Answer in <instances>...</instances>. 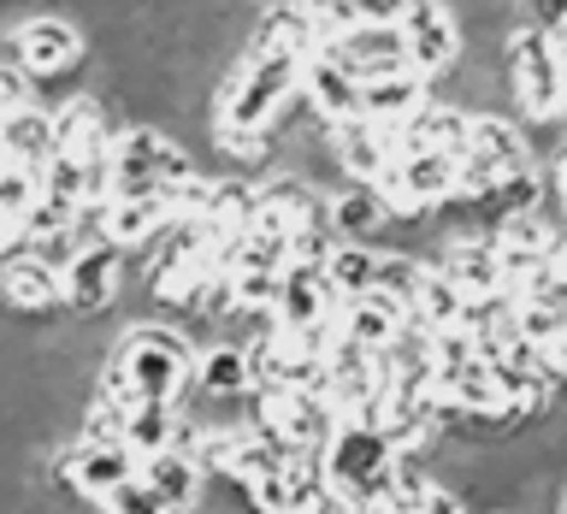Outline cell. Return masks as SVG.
<instances>
[{"label":"cell","instance_id":"12","mask_svg":"<svg viewBox=\"0 0 567 514\" xmlns=\"http://www.w3.org/2000/svg\"><path fill=\"white\" fill-rule=\"evenodd\" d=\"M343 296L331 290L326 266H284V284H278V331H308V326H331Z\"/></svg>","mask_w":567,"mask_h":514},{"label":"cell","instance_id":"28","mask_svg":"<svg viewBox=\"0 0 567 514\" xmlns=\"http://www.w3.org/2000/svg\"><path fill=\"white\" fill-rule=\"evenodd\" d=\"M301 12L313 18L319 24V35H326V42H337V35H349V30H361L367 18H361V7H354V0H296Z\"/></svg>","mask_w":567,"mask_h":514},{"label":"cell","instance_id":"7","mask_svg":"<svg viewBox=\"0 0 567 514\" xmlns=\"http://www.w3.org/2000/svg\"><path fill=\"white\" fill-rule=\"evenodd\" d=\"M12 60L24 65L35 83L65 78V71L83 60V30H78V18L48 12V7L24 12V18L12 24Z\"/></svg>","mask_w":567,"mask_h":514},{"label":"cell","instance_id":"32","mask_svg":"<svg viewBox=\"0 0 567 514\" xmlns=\"http://www.w3.org/2000/svg\"><path fill=\"white\" fill-rule=\"evenodd\" d=\"M425 514H473V508H467V496H461L455 485H437V479H432V496H425Z\"/></svg>","mask_w":567,"mask_h":514},{"label":"cell","instance_id":"15","mask_svg":"<svg viewBox=\"0 0 567 514\" xmlns=\"http://www.w3.org/2000/svg\"><path fill=\"white\" fill-rule=\"evenodd\" d=\"M414 326V313L402 308L396 296H384V290H367V296H349L343 308H337V331L349 337V343H361V349H390L396 337Z\"/></svg>","mask_w":567,"mask_h":514},{"label":"cell","instance_id":"9","mask_svg":"<svg viewBox=\"0 0 567 514\" xmlns=\"http://www.w3.org/2000/svg\"><path fill=\"white\" fill-rule=\"evenodd\" d=\"M326 148H331V166L349 177V184H379V177L396 166V131L379 119H367V113H354V119H337L326 124Z\"/></svg>","mask_w":567,"mask_h":514},{"label":"cell","instance_id":"34","mask_svg":"<svg viewBox=\"0 0 567 514\" xmlns=\"http://www.w3.org/2000/svg\"><path fill=\"white\" fill-rule=\"evenodd\" d=\"M556 42H561V53H567V35H556Z\"/></svg>","mask_w":567,"mask_h":514},{"label":"cell","instance_id":"13","mask_svg":"<svg viewBox=\"0 0 567 514\" xmlns=\"http://www.w3.org/2000/svg\"><path fill=\"white\" fill-rule=\"evenodd\" d=\"M301 101H308V106H313V119H326V124L361 113V78H354V71L337 60V48H331V42L319 48L308 65H301Z\"/></svg>","mask_w":567,"mask_h":514},{"label":"cell","instance_id":"4","mask_svg":"<svg viewBox=\"0 0 567 514\" xmlns=\"http://www.w3.org/2000/svg\"><path fill=\"white\" fill-rule=\"evenodd\" d=\"M106 166H113V195H177L189 177H202V166H195V154L184 142L172 131H159V124H142V119L113 136Z\"/></svg>","mask_w":567,"mask_h":514},{"label":"cell","instance_id":"3","mask_svg":"<svg viewBox=\"0 0 567 514\" xmlns=\"http://www.w3.org/2000/svg\"><path fill=\"white\" fill-rule=\"evenodd\" d=\"M402 450L379 432V420H343L326 443V485L343 496L354 514H379V503L396 485Z\"/></svg>","mask_w":567,"mask_h":514},{"label":"cell","instance_id":"17","mask_svg":"<svg viewBox=\"0 0 567 514\" xmlns=\"http://www.w3.org/2000/svg\"><path fill=\"white\" fill-rule=\"evenodd\" d=\"M326 219H331V230H337L343 243H379V248H384L390 225H396V213L384 207L379 184H349V189L326 195Z\"/></svg>","mask_w":567,"mask_h":514},{"label":"cell","instance_id":"23","mask_svg":"<svg viewBox=\"0 0 567 514\" xmlns=\"http://www.w3.org/2000/svg\"><path fill=\"white\" fill-rule=\"evenodd\" d=\"M396 148H467V113L432 95L408 124H396Z\"/></svg>","mask_w":567,"mask_h":514},{"label":"cell","instance_id":"33","mask_svg":"<svg viewBox=\"0 0 567 514\" xmlns=\"http://www.w3.org/2000/svg\"><path fill=\"white\" fill-rule=\"evenodd\" d=\"M544 367H549V372H556V379L567 384V331H561V337H556V343H549V349H544Z\"/></svg>","mask_w":567,"mask_h":514},{"label":"cell","instance_id":"11","mask_svg":"<svg viewBox=\"0 0 567 514\" xmlns=\"http://www.w3.org/2000/svg\"><path fill=\"white\" fill-rule=\"evenodd\" d=\"M0 301H7L12 313H24V319L53 313L65 301V273H53L30 243H18L12 255H0Z\"/></svg>","mask_w":567,"mask_h":514},{"label":"cell","instance_id":"21","mask_svg":"<svg viewBox=\"0 0 567 514\" xmlns=\"http://www.w3.org/2000/svg\"><path fill=\"white\" fill-rule=\"evenodd\" d=\"M491 243L503 248L508 260H549L556 248L567 243V230L549 219L544 207H520V213H503L491 219Z\"/></svg>","mask_w":567,"mask_h":514},{"label":"cell","instance_id":"19","mask_svg":"<svg viewBox=\"0 0 567 514\" xmlns=\"http://www.w3.org/2000/svg\"><path fill=\"white\" fill-rule=\"evenodd\" d=\"M425 101H432V83H425L414 65L384 71V78H367V83H361V113H367V119H379V124H390V131L414 119Z\"/></svg>","mask_w":567,"mask_h":514},{"label":"cell","instance_id":"20","mask_svg":"<svg viewBox=\"0 0 567 514\" xmlns=\"http://www.w3.org/2000/svg\"><path fill=\"white\" fill-rule=\"evenodd\" d=\"M195 390L207 402H237V397H255V361H248L243 343H207L195 354Z\"/></svg>","mask_w":567,"mask_h":514},{"label":"cell","instance_id":"14","mask_svg":"<svg viewBox=\"0 0 567 514\" xmlns=\"http://www.w3.org/2000/svg\"><path fill=\"white\" fill-rule=\"evenodd\" d=\"M113 136H118V124H113V113H106V101L71 95V101L53 106V142H60V154L106 160L113 154Z\"/></svg>","mask_w":567,"mask_h":514},{"label":"cell","instance_id":"8","mask_svg":"<svg viewBox=\"0 0 567 514\" xmlns=\"http://www.w3.org/2000/svg\"><path fill=\"white\" fill-rule=\"evenodd\" d=\"M402 42H408V65H414L425 83L450 78V71L467 60V30H461V18L443 7V0H414V7H408Z\"/></svg>","mask_w":567,"mask_h":514},{"label":"cell","instance_id":"25","mask_svg":"<svg viewBox=\"0 0 567 514\" xmlns=\"http://www.w3.org/2000/svg\"><path fill=\"white\" fill-rule=\"evenodd\" d=\"M379 260H384V248L379 243H337L331 248V260H326V278H331V290L337 296H367V290H379Z\"/></svg>","mask_w":567,"mask_h":514},{"label":"cell","instance_id":"1","mask_svg":"<svg viewBox=\"0 0 567 514\" xmlns=\"http://www.w3.org/2000/svg\"><path fill=\"white\" fill-rule=\"evenodd\" d=\"M189 361H195L189 337L172 331V326H159V319H148V326H131L113 343V361H106V372L95 384H106L124 408H136V402H177V397H184V384H189Z\"/></svg>","mask_w":567,"mask_h":514},{"label":"cell","instance_id":"35","mask_svg":"<svg viewBox=\"0 0 567 514\" xmlns=\"http://www.w3.org/2000/svg\"><path fill=\"white\" fill-rule=\"evenodd\" d=\"M503 514H508V508H503Z\"/></svg>","mask_w":567,"mask_h":514},{"label":"cell","instance_id":"29","mask_svg":"<svg viewBox=\"0 0 567 514\" xmlns=\"http://www.w3.org/2000/svg\"><path fill=\"white\" fill-rule=\"evenodd\" d=\"M24 106H35V78L18 60H0V124L18 119Z\"/></svg>","mask_w":567,"mask_h":514},{"label":"cell","instance_id":"31","mask_svg":"<svg viewBox=\"0 0 567 514\" xmlns=\"http://www.w3.org/2000/svg\"><path fill=\"white\" fill-rule=\"evenodd\" d=\"M354 7H361V18H367V24H402L414 0H354Z\"/></svg>","mask_w":567,"mask_h":514},{"label":"cell","instance_id":"22","mask_svg":"<svg viewBox=\"0 0 567 514\" xmlns=\"http://www.w3.org/2000/svg\"><path fill=\"white\" fill-rule=\"evenodd\" d=\"M142 473L154 479L159 496H166L177 514H195V508H202V479H207V467H202V455H195L189 443H172V450L148 455V461H142Z\"/></svg>","mask_w":567,"mask_h":514},{"label":"cell","instance_id":"30","mask_svg":"<svg viewBox=\"0 0 567 514\" xmlns=\"http://www.w3.org/2000/svg\"><path fill=\"white\" fill-rule=\"evenodd\" d=\"M520 24L549 30V35H567V0H520Z\"/></svg>","mask_w":567,"mask_h":514},{"label":"cell","instance_id":"24","mask_svg":"<svg viewBox=\"0 0 567 514\" xmlns=\"http://www.w3.org/2000/svg\"><path fill=\"white\" fill-rule=\"evenodd\" d=\"M189 438V420L177 414V402H136L131 408V425H124V443L148 461L159 450H172V443Z\"/></svg>","mask_w":567,"mask_h":514},{"label":"cell","instance_id":"6","mask_svg":"<svg viewBox=\"0 0 567 514\" xmlns=\"http://www.w3.org/2000/svg\"><path fill=\"white\" fill-rule=\"evenodd\" d=\"M131 473H142V455L131 443L71 438V443H60V461H53V479H60L71 496H83V503H106Z\"/></svg>","mask_w":567,"mask_h":514},{"label":"cell","instance_id":"26","mask_svg":"<svg viewBox=\"0 0 567 514\" xmlns=\"http://www.w3.org/2000/svg\"><path fill=\"white\" fill-rule=\"evenodd\" d=\"M461 308H467L461 284L432 260L425 266V284H420V301H414V326L420 331H450V326H461Z\"/></svg>","mask_w":567,"mask_h":514},{"label":"cell","instance_id":"27","mask_svg":"<svg viewBox=\"0 0 567 514\" xmlns=\"http://www.w3.org/2000/svg\"><path fill=\"white\" fill-rule=\"evenodd\" d=\"M101 514H177V508L159 496V485H154L148 473H131V479H124V485L101 503Z\"/></svg>","mask_w":567,"mask_h":514},{"label":"cell","instance_id":"2","mask_svg":"<svg viewBox=\"0 0 567 514\" xmlns=\"http://www.w3.org/2000/svg\"><path fill=\"white\" fill-rule=\"evenodd\" d=\"M296 101H301V60L266 53V48H243V60H230L219 78L213 124L219 131H278V119Z\"/></svg>","mask_w":567,"mask_h":514},{"label":"cell","instance_id":"5","mask_svg":"<svg viewBox=\"0 0 567 514\" xmlns=\"http://www.w3.org/2000/svg\"><path fill=\"white\" fill-rule=\"evenodd\" d=\"M503 65H508V95L514 113L526 124H549L567 113V53L549 30L514 24L503 42Z\"/></svg>","mask_w":567,"mask_h":514},{"label":"cell","instance_id":"18","mask_svg":"<svg viewBox=\"0 0 567 514\" xmlns=\"http://www.w3.org/2000/svg\"><path fill=\"white\" fill-rule=\"evenodd\" d=\"M337 60H343L354 78H384V71H402L408 65V42H402V24H361L349 35H337Z\"/></svg>","mask_w":567,"mask_h":514},{"label":"cell","instance_id":"10","mask_svg":"<svg viewBox=\"0 0 567 514\" xmlns=\"http://www.w3.org/2000/svg\"><path fill=\"white\" fill-rule=\"evenodd\" d=\"M118 255H124V248L95 243V248H83V255L65 266V308H71L78 326L101 319L118 301V290H124V260Z\"/></svg>","mask_w":567,"mask_h":514},{"label":"cell","instance_id":"16","mask_svg":"<svg viewBox=\"0 0 567 514\" xmlns=\"http://www.w3.org/2000/svg\"><path fill=\"white\" fill-rule=\"evenodd\" d=\"M172 225H177V202H172V195H113V202H106V243H113V248L159 243Z\"/></svg>","mask_w":567,"mask_h":514}]
</instances>
